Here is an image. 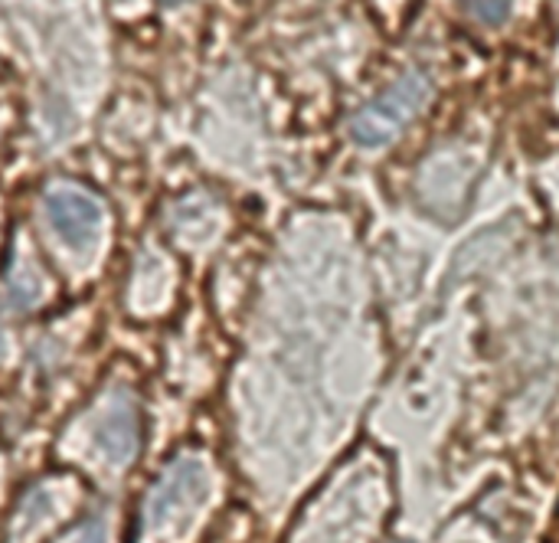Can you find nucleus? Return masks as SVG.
I'll use <instances>...</instances> for the list:
<instances>
[{
    "label": "nucleus",
    "mask_w": 559,
    "mask_h": 543,
    "mask_svg": "<svg viewBox=\"0 0 559 543\" xmlns=\"http://www.w3.org/2000/svg\"><path fill=\"white\" fill-rule=\"evenodd\" d=\"M46 216L59 239H66L75 249H85L88 243H95L105 210L92 193L79 187H59L46 193Z\"/></svg>",
    "instance_id": "nucleus-4"
},
{
    "label": "nucleus",
    "mask_w": 559,
    "mask_h": 543,
    "mask_svg": "<svg viewBox=\"0 0 559 543\" xmlns=\"http://www.w3.org/2000/svg\"><path fill=\"white\" fill-rule=\"evenodd\" d=\"M429 95H432V82L426 72L400 75L350 118V138L367 147L390 144L400 131L413 125V118L426 108Z\"/></svg>",
    "instance_id": "nucleus-1"
},
{
    "label": "nucleus",
    "mask_w": 559,
    "mask_h": 543,
    "mask_svg": "<svg viewBox=\"0 0 559 543\" xmlns=\"http://www.w3.org/2000/svg\"><path fill=\"white\" fill-rule=\"evenodd\" d=\"M95 442L102 449V456L115 465H124L138 456L141 446V416H138V403L134 397L118 387L115 393L105 397L102 403V416L95 420Z\"/></svg>",
    "instance_id": "nucleus-3"
},
{
    "label": "nucleus",
    "mask_w": 559,
    "mask_h": 543,
    "mask_svg": "<svg viewBox=\"0 0 559 543\" xmlns=\"http://www.w3.org/2000/svg\"><path fill=\"white\" fill-rule=\"evenodd\" d=\"M462 3L475 20L488 26H501L511 16V0H462Z\"/></svg>",
    "instance_id": "nucleus-5"
},
{
    "label": "nucleus",
    "mask_w": 559,
    "mask_h": 543,
    "mask_svg": "<svg viewBox=\"0 0 559 543\" xmlns=\"http://www.w3.org/2000/svg\"><path fill=\"white\" fill-rule=\"evenodd\" d=\"M206 488H210V475H206V465L200 459H193V456L174 459L141 505L138 538L157 534L177 515H190L193 508H200L206 498Z\"/></svg>",
    "instance_id": "nucleus-2"
}]
</instances>
